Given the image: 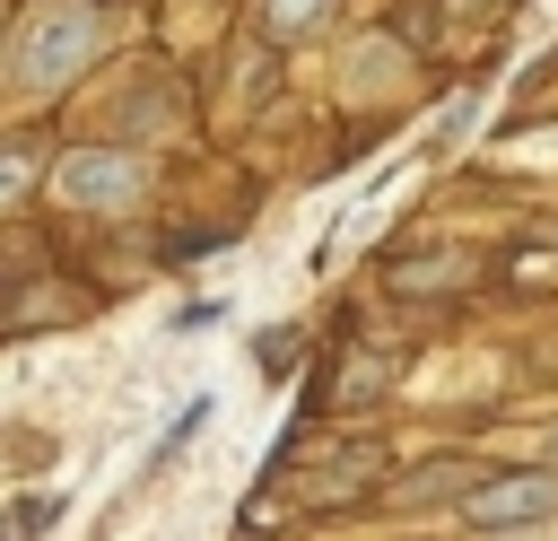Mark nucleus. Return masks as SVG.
I'll return each instance as SVG.
<instances>
[{"mask_svg": "<svg viewBox=\"0 0 558 541\" xmlns=\"http://www.w3.org/2000/svg\"><path fill=\"white\" fill-rule=\"evenodd\" d=\"M87 52H96V17H87V9H44V35H26L17 79H26V87H52V79H70Z\"/></svg>", "mask_w": 558, "mask_h": 541, "instance_id": "nucleus-1", "label": "nucleus"}, {"mask_svg": "<svg viewBox=\"0 0 558 541\" xmlns=\"http://www.w3.org/2000/svg\"><path fill=\"white\" fill-rule=\"evenodd\" d=\"M532 515H558V480H549V471L480 480V489H471V524H532Z\"/></svg>", "mask_w": 558, "mask_h": 541, "instance_id": "nucleus-2", "label": "nucleus"}, {"mask_svg": "<svg viewBox=\"0 0 558 541\" xmlns=\"http://www.w3.org/2000/svg\"><path fill=\"white\" fill-rule=\"evenodd\" d=\"M462 279H471V262H462V253H427V262H392V270H384V288H392V297H418V288H462Z\"/></svg>", "mask_w": 558, "mask_h": 541, "instance_id": "nucleus-4", "label": "nucleus"}, {"mask_svg": "<svg viewBox=\"0 0 558 541\" xmlns=\"http://www.w3.org/2000/svg\"><path fill=\"white\" fill-rule=\"evenodd\" d=\"M480 489V471H462V462H436V471H418L410 489H401V506H427V497H471Z\"/></svg>", "mask_w": 558, "mask_h": 541, "instance_id": "nucleus-6", "label": "nucleus"}, {"mask_svg": "<svg viewBox=\"0 0 558 541\" xmlns=\"http://www.w3.org/2000/svg\"><path fill=\"white\" fill-rule=\"evenodd\" d=\"M17 183H26V148H0V201H9Z\"/></svg>", "mask_w": 558, "mask_h": 541, "instance_id": "nucleus-7", "label": "nucleus"}, {"mask_svg": "<svg viewBox=\"0 0 558 541\" xmlns=\"http://www.w3.org/2000/svg\"><path fill=\"white\" fill-rule=\"evenodd\" d=\"M61 192H70V201H131V192H140V175H131V157L78 148V157L61 166Z\"/></svg>", "mask_w": 558, "mask_h": 541, "instance_id": "nucleus-3", "label": "nucleus"}, {"mask_svg": "<svg viewBox=\"0 0 558 541\" xmlns=\"http://www.w3.org/2000/svg\"><path fill=\"white\" fill-rule=\"evenodd\" d=\"M331 9H340V0H262V26H270L279 44H296V35L331 26Z\"/></svg>", "mask_w": 558, "mask_h": 541, "instance_id": "nucleus-5", "label": "nucleus"}]
</instances>
